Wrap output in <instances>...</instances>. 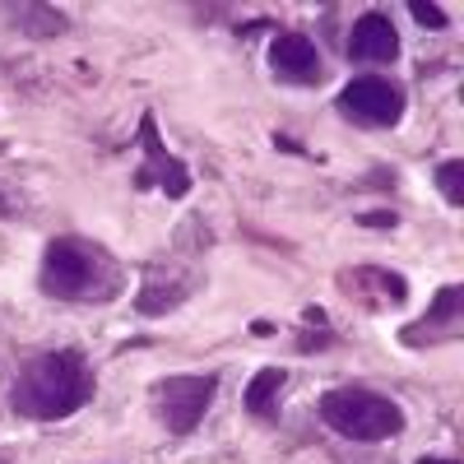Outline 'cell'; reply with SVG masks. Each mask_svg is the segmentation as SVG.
<instances>
[{
	"label": "cell",
	"instance_id": "obj_12",
	"mask_svg": "<svg viewBox=\"0 0 464 464\" xmlns=\"http://www.w3.org/2000/svg\"><path fill=\"white\" fill-rule=\"evenodd\" d=\"M409 14H413L422 28H446V10H441V5H409Z\"/></svg>",
	"mask_w": 464,
	"mask_h": 464
},
{
	"label": "cell",
	"instance_id": "obj_9",
	"mask_svg": "<svg viewBox=\"0 0 464 464\" xmlns=\"http://www.w3.org/2000/svg\"><path fill=\"white\" fill-rule=\"evenodd\" d=\"M459 316H464V288L459 284H446L441 293H437V302H432V312L422 316L418 325H409V330H459Z\"/></svg>",
	"mask_w": 464,
	"mask_h": 464
},
{
	"label": "cell",
	"instance_id": "obj_14",
	"mask_svg": "<svg viewBox=\"0 0 464 464\" xmlns=\"http://www.w3.org/2000/svg\"><path fill=\"white\" fill-rule=\"evenodd\" d=\"M418 464H455V459H432V455H422Z\"/></svg>",
	"mask_w": 464,
	"mask_h": 464
},
{
	"label": "cell",
	"instance_id": "obj_7",
	"mask_svg": "<svg viewBox=\"0 0 464 464\" xmlns=\"http://www.w3.org/2000/svg\"><path fill=\"white\" fill-rule=\"evenodd\" d=\"M269 65L288 84H316L321 80V52L306 33H279L269 47Z\"/></svg>",
	"mask_w": 464,
	"mask_h": 464
},
{
	"label": "cell",
	"instance_id": "obj_6",
	"mask_svg": "<svg viewBox=\"0 0 464 464\" xmlns=\"http://www.w3.org/2000/svg\"><path fill=\"white\" fill-rule=\"evenodd\" d=\"M140 149L149 153V163L135 172V186H140V190H149V186H163L172 200H181L186 190H190V168H186V163H177L172 153L163 149L159 126H153V111H144V116H140Z\"/></svg>",
	"mask_w": 464,
	"mask_h": 464
},
{
	"label": "cell",
	"instance_id": "obj_4",
	"mask_svg": "<svg viewBox=\"0 0 464 464\" xmlns=\"http://www.w3.org/2000/svg\"><path fill=\"white\" fill-rule=\"evenodd\" d=\"M339 111L358 126H395L404 116V89L381 74H362L339 93Z\"/></svg>",
	"mask_w": 464,
	"mask_h": 464
},
{
	"label": "cell",
	"instance_id": "obj_11",
	"mask_svg": "<svg viewBox=\"0 0 464 464\" xmlns=\"http://www.w3.org/2000/svg\"><path fill=\"white\" fill-rule=\"evenodd\" d=\"M437 186H441V196H446L450 205H464V163H459V159L441 163V168H437Z\"/></svg>",
	"mask_w": 464,
	"mask_h": 464
},
{
	"label": "cell",
	"instance_id": "obj_8",
	"mask_svg": "<svg viewBox=\"0 0 464 464\" xmlns=\"http://www.w3.org/2000/svg\"><path fill=\"white\" fill-rule=\"evenodd\" d=\"M348 56L362 61V65H391L400 56V37H395V24L385 19L381 10H367L353 33H348Z\"/></svg>",
	"mask_w": 464,
	"mask_h": 464
},
{
	"label": "cell",
	"instance_id": "obj_2",
	"mask_svg": "<svg viewBox=\"0 0 464 464\" xmlns=\"http://www.w3.org/2000/svg\"><path fill=\"white\" fill-rule=\"evenodd\" d=\"M321 418L348 441H391L404 432V409L362 385H339L321 395Z\"/></svg>",
	"mask_w": 464,
	"mask_h": 464
},
{
	"label": "cell",
	"instance_id": "obj_15",
	"mask_svg": "<svg viewBox=\"0 0 464 464\" xmlns=\"http://www.w3.org/2000/svg\"><path fill=\"white\" fill-rule=\"evenodd\" d=\"M0 214H10V200L5 196H0Z\"/></svg>",
	"mask_w": 464,
	"mask_h": 464
},
{
	"label": "cell",
	"instance_id": "obj_1",
	"mask_svg": "<svg viewBox=\"0 0 464 464\" xmlns=\"http://www.w3.org/2000/svg\"><path fill=\"white\" fill-rule=\"evenodd\" d=\"M89 400H93V372H89V362L74 353V348H56V353L33 358L19 372L14 391H10L14 413H24L33 422L70 418V413H80Z\"/></svg>",
	"mask_w": 464,
	"mask_h": 464
},
{
	"label": "cell",
	"instance_id": "obj_3",
	"mask_svg": "<svg viewBox=\"0 0 464 464\" xmlns=\"http://www.w3.org/2000/svg\"><path fill=\"white\" fill-rule=\"evenodd\" d=\"M98 251H89L74 237H56L43 256V288L52 297H93Z\"/></svg>",
	"mask_w": 464,
	"mask_h": 464
},
{
	"label": "cell",
	"instance_id": "obj_5",
	"mask_svg": "<svg viewBox=\"0 0 464 464\" xmlns=\"http://www.w3.org/2000/svg\"><path fill=\"white\" fill-rule=\"evenodd\" d=\"M214 391H218V376H168V381H159L168 432H177V437L196 432L205 409H209V400H214Z\"/></svg>",
	"mask_w": 464,
	"mask_h": 464
},
{
	"label": "cell",
	"instance_id": "obj_13",
	"mask_svg": "<svg viewBox=\"0 0 464 464\" xmlns=\"http://www.w3.org/2000/svg\"><path fill=\"white\" fill-rule=\"evenodd\" d=\"M362 223H367V227H395V214H367Z\"/></svg>",
	"mask_w": 464,
	"mask_h": 464
},
{
	"label": "cell",
	"instance_id": "obj_10",
	"mask_svg": "<svg viewBox=\"0 0 464 464\" xmlns=\"http://www.w3.org/2000/svg\"><path fill=\"white\" fill-rule=\"evenodd\" d=\"M284 367H260L256 376H251V385H246V409L251 413H260V418H269V413H275V395L284 391Z\"/></svg>",
	"mask_w": 464,
	"mask_h": 464
}]
</instances>
